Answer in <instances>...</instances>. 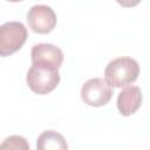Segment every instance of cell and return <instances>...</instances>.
I'll return each instance as SVG.
<instances>
[{
  "instance_id": "cell-1",
  "label": "cell",
  "mask_w": 150,
  "mask_h": 150,
  "mask_svg": "<svg viewBox=\"0 0 150 150\" xmlns=\"http://www.w3.org/2000/svg\"><path fill=\"white\" fill-rule=\"evenodd\" d=\"M26 82L33 93L38 95L49 94L60 83L59 68L43 61L32 62L26 76Z\"/></svg>"
},
{
  "instance_id": "cell-2",
  "label": "cell",
  "mask_w": 150,
  "mask_h": 150,
  "mask_svg": "<svg viewBox=\"0 0 150 150\" xmlns=\"http://www.w3.org/2000/svg\"><path fill=\"white\" fill-rule=\"evenodd\" d=\"M138 75L139 64L129 56L114 59L104 69V79L112 88H125L134 83Z\"/></svg>"
},
{
  "instance_id": "cell-3",
  "label": "cell",
  "mask_w": 150,
  "mask_h": 150,
  "mask_svg": "<svg viewBox=\"0 0 150 150\" xmlns=\"http://www.w3.org/2000/svg\"><path fill=\"white\" fill-rule=\"evenodd\" d=\"M28 38L27 28L22 22L9 21L0 27V55L8 56L18 52Z\"/></svg>"
},
{
  "instance_id": "cell-4",
  "label": "cell",
  "mask_w": 150,
  "mask_h": 150,
  "mask_svg": "<svg viewBox=\"0 0 150 150\" xmlns=\"http://www.w3.org/2000/svg\"><path fill=\"white\" fill-rule=\"evenodd\" d=\"M112 96V87L105 81V79L94 77L84 82L81 88L82 101L90 107L105 105Z\"/></svg>"
},
{
  "instance_id": "cell-5",
  "label": "cell",
  "mask_w": 150,
  "mask_h": 150,
  "mask_svg": "<svg viewBox=\"0 0 150 150\" xmlns=\"http://www.w3.org/2000/svg\"><path fill=\"white\" fill-rule=\"evenodd\" d=\"M29 28L38 34L50 33L57 22L55 12L47 5H35L27 13Z\"/></svg>"
},
{
  "instance_id": "cell-6",
  "label": "cell",
  "mask_w": 150,
  "mask_h": 150,
  "mask_svg": "<svg viewBox=\"0 0 150 150\" xmlns=\"http://www.w3.org/2000/svg\"><path fill=\"white\" fill-rule=\"evenodd\" d=\"M142 104V91L137 86L125 87L117 96V109L121 115L130 116L135 114Z\"/></svg>"
},
{
  "instance_id": "cell-7",
  "label": "cell",
  "mask_w": 150,
  "mask_h": 150,
  "mask_svg": "<svg viewBox=\"0 0 150 150\" xmlns=\"http://www.w3.org/2000/svg\"><path fill=\"white\" fill-rule=\"evenodd\" d=\"M30 56H32V62L43 61L52 63L57 68H60L63 62L62 50L59 47L50 43H38L33 46Z\"/></svg>"
},
{
  "instance_id": "cell-8",
  "label": "cell",
  "mask_w": 150,
  "mask_h": 150,
  "mask_svg": "<svg viewBox=\"0 0 150 150\" xmlns=\"http://www.w3.org/2000/svg\"><path fill=\"white\" fill-rule=\"evenodd\" d=\"M36 148L39 150H66L68 144L61 134L54 130H46L38 137Z\"/></svg>"
},
{
  "instance_id": "cell-9",
  "label": "cell",
  "mask_w": 150,
  "mask_h": 150,
  "mask_svg": "<svg viewBox=\"0 0 150 150\" xmlns=\"http://www.w3.org/2000/svg\"><path fill=\"white\" fill-rule=\"evenodd\" d=\"M0 148L5 149H29V144L27 143V141L21 137V136H18V135H13V136H9L7 137L1 144H0Z\"/></svg>"
},
{
  "instance_id": "cell-10",
  "label": "cell",
  "mask_w": 150,
  "mask_h": 150,
  "mask_svg": "<svg viewBox=\"0 0 150 150\" xmlns=\"http://www.w3.org/2000/svg\"><path fill=\"white\" fill-rule=\"evenodd\" d=\"M116 1L118 5H121L122 7H125V8L135 7L141 2V0H116Z\"/></svg>"
},
{
  "instance_id": "cell-11",
  "label": "cell",
  "mask_w": 150,
  "mask_h": 150,
  "mask_svg": "<svg viewBox=\"0 0 150 150\" xmlns=\"http://www.w3.org/2000/svg\"><path fill=\"white\" fill-rule=\"evenodd\" d=\"M7 1H9V2H20L22 0H7Z\"/></svg>"
}]
</instances>
